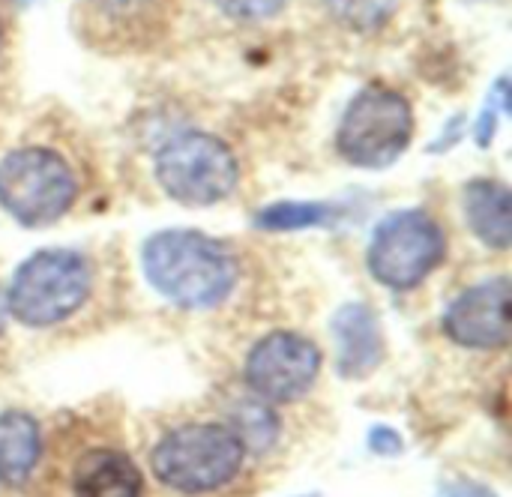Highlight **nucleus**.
Here are the masks:
<instances>
[{"label": "nucleus", "instance_id": "6", "mask_svg": "<svg viewBox=\"0 0 512 497\" xmlns=\"http://www.w3.org/2000/svg\"><path fill=\"white\" fill-rule=\"evenodd\" d=\"M156 180L174 201L189 207H210L237 189L240 168L231 147L216 135L183 132L159 147Z\"/></svg>", "mask_w": 512, "mask_h": 497}, {"label": "nucleus", "instance_id": "20", "mask_svg": "<svg viewBox=\"0 0 512 497\" xmlns=\"http://www.w3.org/2000/svg\"><path fill=\"white\" fill-rule=\"evenodd\" d=\"M369 450L378 456H399L402 453V435L387 429V426H375L369 432Z\"/></svg>", "mask_w": 512, "mask_h": 497}, {"label": "nucleus", "instance_id": "1", "mask_svg": "<svg viewBox=\"0 0 512 497\" xmlns=\"http://www.w3.org/2000/svg\"><path fill=\"white\" fill-rule=\"evenodd\" d=\"M147 282L174 306L213 309L237 285L240 267L231 249L198 231H159L141 252Z\"/></svg>", "mask_w": 512, "mask_h": 497}, {"label": "nucleus", "instance_id": "18", "mask_svg": "<svg viewBox=\"0 0 512 497\" xmlns=\"http://www.w3.org/2000/svg\"><path fill=\"white\" fill-rule=\"evenodd\" d=\"M288 0H216V6L234 21H267L285 9Z\"/></svg>", "mask_w": 512, "mask_h": 497}, {"label": "nucleus", "instance_id": "2", "mask_svg": "<svg viewBox=\"0 0 512 497\" xmlns=\"http://www.w3.org/2000/svg\"><path fill=\"white\" fill-rule=\"evenodd\" d=\"M246 456L228 423H186L156 441L150 471L177 495H213L240 477Z\"/></svg>", "mask_w": 512, "mask_h": 497}, {"label": "nucleus", "instance_id": "14", "mask_svg": "<svg viewBox=\"0 0 512 497\" xmlns=\"http://www.w3.org/2000/svg\"><path fill=\"white\" fill-rule=\"evenodd\" d=\"M42 456V432L39 423L27 411H3L0 414V483L24 486Z\"/></svg>", "mask_w": 512, "mask_h": 497}, {"label": "nucleus", "instance_id": "9", "mask_svg": "<svg viewBox=\"0 0 512 497\" xmlns=\"http://www.w3.org/2000/svg\"><path fill=\"white\" fill-rule=\"evenodd\" d=\"M174 15V0H81V36L108 51L156 45Z\"/></svg>", "mask_w": 512, "mask_h": 497}, {"label": "nucleus", "instance_id": "15", "mask_svg": "<svg viewBox=\"0 0 512 497\" xmlns=\"http://www.w3.org/2000/svg\"><path fill=\"white\" fill-rule=\"evenodd\" d=\"M339 207L318 204V201H279L264 207L255 216V225L261 231H303L315 225H333L339 219Z\"/></svg>", "mask_w": 512, "mask_h": 497}, {"label": "nucleus", "instance_id": "23", "mask_svg": "<svg viewBox=\"0 0 512 497\" xmlns=\"http://www.w3.org/2000/svg\"><path fill=\"white\" fill-rule=\"evenodd\" d=\"M0 45H3V30H0Z\"/></svg>", "mask_w": 512, "mask_h": 497}, {"label": "nucleus", "instance_id": "16", "mask_svg": "<svg viewBox=\"0 0 512 497\" xmlns=\"http://www.w3.org/2000/svg\"><path fill=\"white\" fill-rule=\"evenodd\" d=\"M231 429L237 432V438L243 441L246 453H267L276 444L279 435V423L270 405H240L234 414Z\"/></svg>", "mask_w": 512, "mask_h": 497}, {"label": "nucleus", "instance_id": "12", "mask_svg": "<svg viewBox=\"0 0 512 497\" xmlns=\"http://www.w3.org/2000/svg\"><path fill=\"white\" fill-rule=\"evenodd\" d=\"M333 339H336L339 372L351 381L372 375L378 363L384 360V336H381L378 318L360 303L342 306L336 312Z\"/></svg>", "mask_w": 512, "mask_h": 497}, {"label": "nucleus", "instance_id": "19", "mask_svg": "<svg viewBox=\"0 0 512 497\" xmlns=\"http://www.w3.org/2000/svg\"><path fill=\"white\" fill-rule=\"evenodd\" d=\"M507 111V78H501L495 84V90L489 93V102H486V111L477 123V144L480 147H489L492 144V135H495V123H498V114Z\"/></svg>", "mask_w": 512, "mask_h": 497}, {"label": "nucleus", "instance_id": "8", "mask_svg": "<svg viewBox=\"0 0 512 497\" xmlns=\"http://www.w3.org/2000/svg\"><path fill=\"white\" fill-rule=\"evenodd\" d=\"M321 375V351L300 333H270L246 357L243 378L270 405L303 399Z\"/></svg>", "mask_w": 512, "mask_h": 497}, {"label": "nucleus", "instance_id": "22", "mask_svg": "<svg viewBox=\"0 0 512 497\" xmlns=\"http://www.w3.org/2000/svg\"><path fill=\"white\" fill-rule=\"evenodd\" d=\"M3 324H6V300L0 294V333H3Z\"/></svg>", "mask_w": 512, "mask_h": 497}, {"label": "nucleus", "instance_id": "3", "mask_svg": "<svg viewBox=\"0 0 512 497\" xmlns=\"http://www.w3.org/2000/svg\"><path fill=\"white\" fill-rule=\"evenodd\" d=\"M93 273L84 255L72 249H42L12 276L6 312L24 327H57L69 321L90 297Z\"/></svg>", "mask_w": 512, "mask_h": 497}, {"label": "nucleus", "instance_id": "5", "mask_svg": "<svg viewBox=\"0 0 512 497\" xmlns=\"http://www.w3.org/2000/svg\"><path fill=\"white\" fill-rule=\"evenodd\" d=\"M414 138V108L390 87L360 90L336 132V147L354 168H387L393 165Z\"/></svg>", "mask_w": 512, "mask_h": 497}, {"label": "nucleus", "instance_id": "24", "mask_svg": "<svg viewBox=\"0 0 512 497\" xmlns=\"http://www.w3.org/2000/svg\"><path fill=\"white\" fill-rule=\"evenodd\" d=\"M309 497H318V495H309Z\"/></svg>", "mask_w": 512, "mask_h": 497}, {"label": "nucleus", "instance_id": "13", "mask_svg": "<svg viewBox=\"0 0 512 497\" xmlns=\"http://www.w3.org/2000/svg\"><path fill=\"white\" fill-rule=\"evenodd\" d=\"M471 231L492 249H507L512 240V201L507 183L471 180L462 195Z\"/></svg>", "mask_w": 512, "mask_h": 497}, {"label": "nucleus", "instance_id": "10", "mask_svg": "<svg viewBox=\"0 0 512 497\" xmlns=\"http://www.w3.org/2000/svg\"><path fill=\"white\" fill-rule=\"evenodd\" d=\"M444 333L462 348H504L510 342V282L492 279L459 294L444 315Z\"/></svg>", "mask_w": 512, "mask_h": 497}, {"label": "nucleus", "instance_id": "4", "mask_svg": "<svg viewBox=\"0 0 512 497\" xmlns=\"http://www.w3.org/2000/svg\"><path fill=\"white\" fill-rule=\"evenodd\" d=\"M78 198L72 165L51 147H18L0 159V207L27 228H42L69 213Z\"/></svg>", "mask_w": 512, "mask_h": 497}, {"label": "nucleus", "instance_id": "7", "mask_svg": "<svg viewBox=\"0 0 512 497\" xmlns=\"http://www.w3.org/2000/svg\"><path fill=\"white\" fill-rule=\"evenodd\" d=\"M444 252V231L429 213L399 210L381 219L366 258L381 285L393 291H411L444 261Z\"/></svg>", "mask_w": 512, "mask_h": 497}, {"label": "nucleus", "instance_id": "21", "mask_svg": "<svg viewBox=\"0 0 512 497\" xmlns=\"http://www.w3.org/2000/svg\"><path fill=\"white\" fill-rule=\"evenodd\" d=\"M435 497H498L489 486H483V483H474V480H450V483H444Z\"/></svg>", "mask_w": 512, "mask_h": 497}, {"label": "nucleus", "instance_id": "17", "mask_svg": "<svg viewBox=\"0 0 512 497\" xmlns=\"http://www.w3.org/2000/svg\"><path fill=\"white\" fill-rule=\"evenodd\" d=\"M402 0H327L336 21L357 33H375L393 21Z\"/></svg>", "mask_w": 512, "mask_h": 497}, {"label": "nucleus", "instance_id": "11", "mask_svg": "<svg viewBox=\"0 0 512 497\" xmlns=\"http://www.w3.org/2000/svg\"><path fill=\"white\" fill-rule=\"evenodd\" d=\"M144 477L129 453L93 447L72 465V497H141Z\"/></svg>", "mask_w": 512, "mask_h": 497}]
</instances>
